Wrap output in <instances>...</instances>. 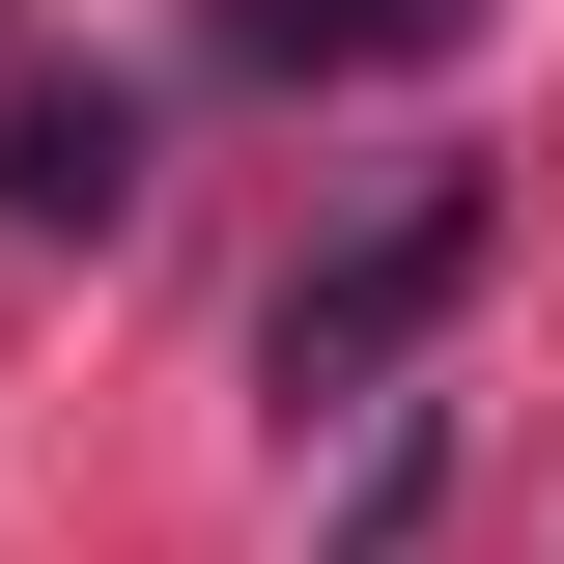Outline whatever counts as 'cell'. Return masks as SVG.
<instances>
[{
	"instance_id": "obj_1",
	"label": "cell",
	"mask_w": 564,
	"mask_h": 564,
	"mask_svg": "<svg viewBox=\"0 0 564 564\" xmlns=\"http://www.w3.org/2000/svg\"><path fill=\"white\" fill-rule=\"evenodd\" d=\"M480 254H508V198H480V170H395V198H367L339 254L282 282V339H254V367H282L311 423H367V395H395L423 339H452V282H480Z\"/></svg>"
},
{
	"instance_id": "obj_3",
	"label": "cell",
	"mask_w": 564,
	"mask_h": 564,
	"mask_svg": "<svg viewBox=\"0 0 564 564\" xmlns=\"http://www.w3.org/2000/svg\"><path fill=\"white\" fill-rule=\"evenodd\" d=\"M423 29H452V0H254V57L311 85V57H423Z\"/></svg>"
},
{
	"instance_id": "obj_2",
	"label": "cell",
	"mask_w": 564,
	"mask_h": 564,
	"mask_svg": "<svg viewBox=\"0 0 564 564\" xmlns=\"http://www.w3.org/2000/svg\"><path fill=\"white\" fill-rule=\"evenodd\" d=\"M0 226H57V254L141 226V113H113V85H29V113H0Z\"/></svg>"
}]
</instances>
